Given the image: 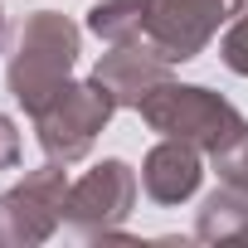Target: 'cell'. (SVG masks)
Masks as SVG:
<instances>
[{
	"label": "cell",
	"mask_w": 248,
	"mask_h": 248,
	"mask_svg": "<svg viewBox=\"0 0 248 248\" xmlns=\"http://www.w3.org/2000/svg\"><path fill=\"white\" fill-rule=\"evenodd\" d=\"M88 30L107 44L146 39V0H97L88 10Z\"/></svg>",
	"instance_id": "cell-10"
},
{
	"label": "cell",
	"mask_w": 248,
	"mask_h": 248,
	"mask_svg": "<svg viewBox=\"0 0 248 248\" xmlns=\"http://www.w3.org/2000/svg\"><path fill=\"white\" fill-rule=\"evenodd\" d=\"M112 112H117V102L107 97V88H102L97 78H88V83H73V78H68V83L34 112V132H39L44 156H49V161H63V166L83 161V156L93 151L97 132L112 122Z\"/></svg>",
	"instance_id": "cell-3"
},
{
	"label": "cell",
	"mask_w": 248,
	"mask_h": 248,
	"mask_svg": "<svg viewBox=\"0 0 248 248\" xmlns=\"http://www.w3.org/2000/svg\"><path fill=\"white\" fill-rule=\"evenodd\" d=\"M238 0H146V44L166 63H190L229 25Z\"/></svg>",
	"instance_id": "cell-6"
},
{
	"label": "cell",
	"mask_w": 248,
	"mask_h": 248,
	"mask_svg": "<svg viewBox=\"0 0 248 248\" xmlns=\"http://www.w3.org/2000/svg\"><path fill=\"white\" fill-rule=\"evenodd\" d=\"M214 170H219L224 185H233V190L248 195V132H243L233 146H224V151L214 156Z\"/></svg>",
	"instance_id": "cell-12"
},
{
	"label": "cell",
	"mask_w": 248,
	"mask_h": 248,
	"mask_svg": "<svg viewBox=\"0 0 248 248\" xmlns=\"http://www.w3.org/2000/svg\"><path fill=\"white\" fill-rule=\"evenodd\" d=\"M68 175L63 161H44L30 170L15 190L0 195V248H30L44 243L63 224V200H68Z\"/></svg>",
	"instance_id": "cell-4"
},
{
	"label": "cell",
	"mask_w": 248,
	"mask_h": 248,
	"mask_svg": "<svg viewBox=\"0 0 248 248\" xmlns=\"http://www.w3.org/2000/svg\"><path fill=\"white\" fill-rule=\"evenodd\" d=\"M200 180H204V166H200V146H190V141L166 137L141 161V190L156 204H185L200 190Z\"/></svg>",
	"instance_id": "cell-8"
},
{
	"label": "cell",
	"mask_w": 248,
	"mask_h": 248,
	"mask_svg": "<svg viewBox=\"0 0 248 248\" xmlns=\"http://www.w3.org/2000/svg\"><path fill=\"white\" fill-rule=\"evenodd\" d=\"M0 44H5V10H0Z\"/></svg>",
	"instance_id": "cell-14"
},
{
	"label": "cell",
	"mask_w": 248,
	"mask_h": 248,
	"mask_svg": "<svg viewBox=\"0 0 248 248\" xmlns=\"http://www.w3.org/2000/svg\"><path fill=\"white\" fill-rule=\"evenodd\" d=\"M20 166V132H15V122L0 112V170H15Z\"/></svg>",
	"instance_id": "cell-13"
},
{
	"label": "cell",
	"mask_w": 248,
	"mask_h": 248,
	"mask_svg": "<svg viewBox=\"0 0 248 248\" xmlns=\"http://www.w3.org/2000/svg\"><path fill=\"white\" fill-rule=\"evenodd\" d=\"M137 204V170L127 161H102L83 180L68 185L63 200V224L78 238H117L122 219Z\"/></svg>",
	"instance_id": "cell-5"
},
{
	"label": "cell",
	"mask_w": 248,
	"mask_h": 248,
	"mask_svg": "<svg viewBox=\"0 0 248 248\" xmlns=\"http://www.w3.org/2000/svg\"><path fill=\"white\" fill-rule=\"evenodd\" d=\"M219 59H224L238 78H248V0H238L233 15H229V30H224V39H219Z\"/></svg>",
	"instance_id": "cell-11"
},
{
	"label": "cell",
	"mask_w": 248,
	"mask_h": 248,
	"mask_svg": "<svg viewBox=\"0 0 248 248\" xmlns=\"http://www.w3.org/2000/svg\"><path fill=\"white\" fill-rule=\"evenodd\" d=\"M93 78L107 88V97H112L117 107H141L146 93L170 78V63H166L146 39H132V44H112V49L97 59Z\"/></svg>",
	"instance_id": "cell-7"
},
{
	"label": "cell",
	"mask_w": 248,
	"mask_h": 248,
	"mask_svg": "<svg viewBox=\"0 0 248 248\" xmlns=\"http://www.w3.org/2000/svg\"><path fill=\"white\" fill-rule=\"evenodd\" d=\"M137 112H141V122L151 132L175 137V141H190V146H200L209 156H219L224 146H233L248 132L243 112L229 97H219V93H209L200 83H170L166 78L161 88L146 93V102Z\"/></svg>",
	"instance_id": "cell-2"
},
{
	"label": "cell",
	"mask_w": 248,
	"mask_h": 248,
	"mask_svg": "<svg viewBox=\"0 0 248 248\" xmlns=\"http://www.w3.org/2000/svg\"><path fill=\"white\" fill-rule=\"evenodd\" d=\"M78 63V25L59 10H34L20 30H15V49H10V97L34 117L73 73Z\"/></svg>",
	"instance_id": "cell-1"
},
{
	"label": "cell",
	"mask_w": 248,
	"mask_h": 248,
	"mask_svg": "<svg viewBox=\"0 0 248 248\" xmlns=\"http://www.w3.org/2000/svg\"><path fill=\"white\" fill-rule=\"evenodd\" d=\"M195 238L200 243H248V195L219 180V190L204 195L195 214Z\"/></svg>",
	"instance_id": "cell-9"
}]
</instances>
